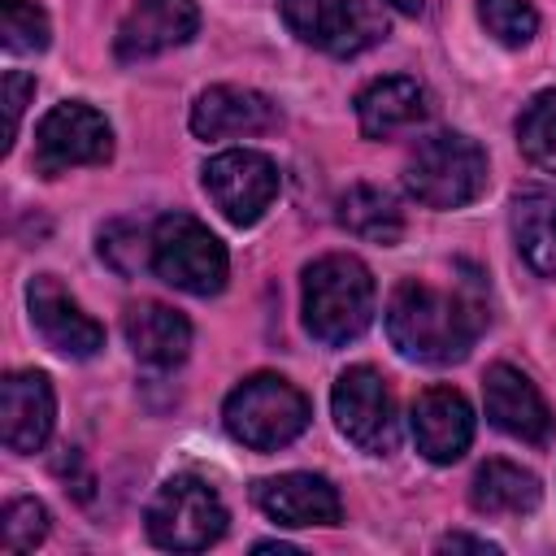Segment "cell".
<instances>
[{
  "label": "cell",
  "instance_id": "obj_5",
  "mask_svg": "<svg viewBox=\"0 0 556 556\" xmlns=\"http://www.w3.org/2000/svg\"><path fill=\"white\" fill-rule=\"evenodd\" d=\"M152 269L187 295H217L230 274L222 239L191 213H165L152 226Z\"/></svg>",
  "mask_w": 556,
  "mask_h": 556
},
{
  "label": "cell",
  "instance_id": "obj_20",
  "mask_svg": "<svg viewBox=\"0 0 556 556\" xmlns=\"http://www.w3.org/2000/svg\"><path fill=\"white\" fill-rule=\"evenodd\" d=\"M539 478L513 460H486L469 482V504L486 517H521L539 508Z\"/></svg>",
  "mask_w": 556,
  "mask_h": 556
},
{
  "label": "cell",
  "instance_id": "obj_14",
  "mask_svg": "<svg viewBox=\"0 0 556 556\" xmlns=\"http://www.w3.org/2000/svg\"><path fill=\"white\" fill-rule=\"evenodd\" d=\"M482 404L491 426H500L504 434L521 439V443H547L552 439V408L543 404L539 387L513 369V365H491L482 378Z\"/></svg>",
  "mask_w": 556,
  "mask_h": 556
},
{
  "label": "cell",
  "instance_id": "obj_22",
  "mask_svg": "<svg viewBox=\"0 0 556 556\" xmlns=\"http://www.w3.org/2000/svg\"><path fill=\"white\" fill-rule=\"evenodd\" d=\"M339 226L365 243H400L404 235V217L395 208V200L382 191V187H369V182H356L339 195Z\"/></svg>",
  "mask_w": 556,
  "mask_h": 556
},
{
  "label": "cell",
  "instance_id": "obj_9",
  "mask_svg": "<svg viewBox=\"0 0 556 556\" xmlns=\"http://www.w3.org/2000/svg\"><path fill=\"white\" fill-rule=\"evenodd\" d=\"M204 191L230 226H252L278 195V169L265 152L230 148L204 165Z\"/></svg>",
  "mask_w": 556,
  "mask_h": 556
},
{
  "label": "cell",
  "instance_id": "obj_13",
  "mask_svg": "<svg viewBox=\"0 0 556 556\" xmlns=\"http://www.w3.org/2000/svg\"><path fill=\"white\" fill-rule=\"evenodd\" d=\"M413 443L426 460L434 465H452L465 456V447L473 443V408L460 391L452 387H426L413 400Z\"/></svg>",
  "mask_w": 556,
  "mask_h": 556
},
{
  "label": "cell",
  "instance_id": "obj_28",
  "mask_svg": "<svg viewBox=\"0 0 556 556\" xmlns=\"http://www.w3.org/2000/svg\"><path fill=\"white\" fill-rule=\"evenodd\" d=\"M35 96V78L30 74H22V70H9L4 74V152L13 148V139H17V126H22V109H26V100Z\"/></svg>",
  "mask_w": 556,
  "mask_h": 556
},
{
  "label": "cell",
  "instance_id": "obj_16",
  "mask_svg": "<svg viewBox=\"0 0 556 556\" xmlns=\"http://www.w3.org/2000/svg\"><path fill=\"white\" fill-rule=\"evenodd\" d=\"M200 26L195 0H135L126 22L117 26V56L148 61L169 48H182Z\"/></svg>",
  "mask_w": 556,
  "mask_h": 556
},
{
  "label": "cell",
  "instance_id": "obj_8",
  "mask_svg": "<svg viewBox=\"0 0 556 556\" xmlns=\"http://www.w3.org/2000/svg\"><path fill=\"white\" fill-rule=\"evenodd\" d=\"M330 408H334V426L343 430L348 443H356L369 456L395 452V439H400L395 400L378 369H369V365L343 369L330 391Z\"/></svg>",
  "mask_w": 556,
  "mask_h": 556
},
{
  "label": "cell",
  "instance_id": "obj_10",
  "mask_svg": "<svg viewBox=\"0 0 556 556\" xmlns=\"http://www.w3.org/2000/svg\"><path fill=\"white\" fill-rule=\"evenodd\" d=\"M282 22L295 39L334 56H356L387 35V22L361 0H282Z\"/></svg>",
  "mask_w": 556,
  "mask_h": 556
},
{
  "label": "cell",
  "instance_id": "obj_2",
  "mask_svg": "<svg viewBox=\"0 0 556 556\" xmlns=\"http://www.w3.org/2000/svg\"><path fill=\"white\" fill-rule=\"evenodd\" d=\"M374 274L348 252L317 256L304 269V330L326 343H352L374 321Z\"/></svg>",
  "mask_w": 556,
  "mask_h": 556
},
{
  "label": "cell",
  "instance_id": "obj_1",
  "mask_svg": "<svg viewBox=\"0 0 556 556\" xmlns=\"http://www.w3.org/2000/svg\"><path fill=\"white\" fill-rule=\"evenodd\" d=\"M486 291L478 274L456 282V291L404 278L387 300V334L400 356L421 365H452L465 361L473 339L486 326Z\"/></svg>",
  "mask_w": 556,
  "mask_h": 556
},
{
  "label": "cell",
  "instance_id": "obj_24",
  "mask_svg": "<svg viewBox=\"0 0 556 556\" xmlns=\"http://www.w3.org/2000/svg\"><path fill=\"white\" fill-rule=\"evenodd\" d=\"M48 35V13L35 0H0V39L9 52H43Z\"/></svg>",
  "mask_w": 556,
  "mask_h": 556
},
{
  "label": "cell",
  "instance_id": "obj_6",
  "mask_svg": "<svg viewBox=\"0 0 556 556\" xmlns=\"http://www.w3.org/2000/svg\"><path fill=\"white\" fill-rule=\"evenodd\" d=\"M226 534V504L222 495L195 478L174 473L148 504V539L165 552H204Z\"/></svg>",
  "mask_w": 556,
  "mask_h": 556
},
{
  "label": "cell",
  "instance_id": "obj_15",
  "mask_svg": "<svg viewBox=\"0 0 556 556\" xmlns=\"http://www.w3.org/2000/svg\"><path fill=\"white\" fill-rule=\"evenodd\" d=\"M256 508L278 521V526H339L343 504L339 491L321 478V473H278V478H261L252 486Z\"/></svg>",
  "mask_w": 556,
  "mask_h": 556
},
{
  "label": "cell",
  "instance_id": "obj_30",
  "mask_svg": "<svg viewBox=\"0 0 556 556\" xmlns=\"http://www.w3.org/2000/svg\"><path fill=\"white\" fill-rule=\"evenodd\" d=\"M387 4H391L395 13H408V17H413V13H421V0H387Z\"/></svg>",
  "mask_w": 556,
  "mask_h": 556
},
{
  "label": "cell",
  "instance_id": "obj_3",
  "mask_svg": "<svg viewBox=\"0 0 556 556\" xmlns=\"http://www.w3.org/2000/svg\"><path fill=\"white\" fill-rule=\"evenodd\" d=\"M404 191L426 208L473 204L486 191V152L460 130L430 135L404 165Z\"/></svg>",
  "mask_w": 556,
  "mask_h": 556
},
{
  "label": "cell",
  "instance_id": "obj_26",
  "mask_svg": "<svg viewBox=\"0 0 556 556\" xmlns=\"http://www.w3.org/2000/svg\"><path fill=\"white\" fill-rule=\"evenodd\" d=\"M48 539V508L30 495L9 500L0 517V547L4 552H35Z\"/></svg>",
  "mask_w": 556,
  "mask_h": 556
},
{
  "label": "cell",
  "instance_id": "obj_19",
  "mask_svg": "<svg viewBox=\"0 0 556 556\" xmlns=\"http://www.w3.org/2000/svg\"><path fill=\"white\" fill-rule=\"evenodd\" d=\"M122 330H126V343L130 352L143 361V365H156V369H169L187 356L191 348V321L169 308V304H156V300H139L126 308L122 317Z\"/></svg>",
  "mask_w": 556,
  "mask_h": 556
},
{
  "label": "cell",
  "instance_id": "obj_12",
  "mask_svg": "<svg viewBox=\"0 0 556 556\" xmlns=\"http://www.w3.org/2000/svg\"><path fill=\"white\" fill-rule=\"evenodd\" d=\"M56 421V395L48 374L13 369L0 382V439L9 452H39Z\"/></svg>",
  "mask_w": 556,
  "mask_h": 556
},
{
  "label": "cell",
  "instance_id": "obj_7",
  "mask_svg": "<svg viewBox=\"0 0 556 556\" xmlns=\"http://www.w3.org/2000/svg\"><path fill=\"white\" fill-rule=\"evenodd\" d=\"M113 152V126L104 122L100 109L83 100H65L43 113L35 126V169L43 178H56L78 165H100Z\"/></svg>",
  "mask_w": 556,
  "mask_h": 556
},
{
  "label": "cell",
  "instance_id": "obj_25",
  "mask_svg": "<svg viewBox=\"0 0 556 556\" xmlns=\"http://www.w3.org/2000/svg\"><path fill=\"white\" fill-rule=\"evenodd\" d=\"M478 17L486 35L504 48H521L539 30V13L530 9V0H478Z\"/></svg>",
  "mask_w": 556,
  "mask_h": 556
},
{
  "label": "cell",
  "instance_id": "obj_17",
  "mask_svg": "<svg viewBox=\"0 0 556 556\" xmlns=\"http://www.w3.org/2000/svg\"><path fill=\"white\" fill-rule=\"evenodd\" d=\"M278 126V104L252 87H208L191 104V130L200 139L261 135Z\"/></svg>",
  "mask_w": 556,
  "mask_h": 556
},
{
  "label": "cell",
  "instance_id": "obj_4",
  "mask_svg": "<svg viewBox=\"0 0 556 556\" xmlns=\"http://www.w3.org/2000/svg\"><path fill=\"white\" fill-rule=\"evenodd\" d=\"M222 421L230 439H239L252 452H278L308 426V400L300 387H291L278 374H252L243 378L222 408Z\"/></svg>",
  "mask_w": 556,
  "mask_h": 556
},
{
  "label": "cell",
  "instance_id": "obj_11",
  "mask_svg": "<svg viewBox=\"0 0 556 556\" xmlns=\"http://www.w3.org/2000/svg\"><path fill=\"white\" fill-rule=\"evenodd\" d=\"M26 304H30V326L52 352L87 361L104 348V326L83 313V304L56 282V274H35L26 287Z\"/></svg>",
  "mask_w": 556,
  "mask_h": 556
},
{
  "label": "cell",
  "instance_id": "obj_29",
  "mask_svg": "<svg viewBox=\"0 0 556 556\" xmlns=\"http://www.w3.org/2000/svg\"><path fill=\"white\" fill-rule=\"evenodd\" d=\"M460 547H469V552H495V543L469 539V534H443V539H439V552H460Z\"/></svg>",
  "mask_w": 556,
  "mask_h": 556
},
{
  "label": "cell",
  "instance_id": "obj_27",
  "mask_svg": "<svg viewBox=\"0 0 556 556\" xmlns=\"http://www.w3.org/2000/svg\"><path fill=\"white\" fill-rule=\"evenodd\" d=\"M100 256L117 274H139L143 265H152V235H143L130 222H113L100 230Z\"/></svg>",
  "mask_w": 556,
  "mask_h": 556
},
{
  "label": "cell",
  "instance_id": "obj_21",
  "mask_svg": "<svg viewBox=\"0 0 556 556\" xmlns=\"http://www.w3.org/2000/svg\"><path fill=\"white\" fill-rule=\"evenodd\" d=\"M513 239L534 274L556 278V191L534 187L513 200Z\"/></svg>",
  "mask_w": 556,
  "mask_h": 556
},
{
  "label": "cell",
  "instance_id": "obj_23",
  "mask_svg": "<svg viewBox=\"0 0 556 556\" xmlns=\"http://www.w3.org/2000/svg\"><path fill=\"white\" fill-rule=\"evenodd\" d=\"M517 143H521V152L543 174H556V87L552 91H539L521 109V117H517Z\"/></svg>",
  "mask_w": 556,
  "mask_h": 556
},
{
  "label": "cell",
  "instance_id": "obj_18",
  "mask_svg": "<svg viewBox=\"0 0 556 556\" xmlns=\"http://www.w3.org/2000/svg\"><path fill=\"white\" fill-rule=\"evenodd\" d=\"M430 113L426 104V87L408 74H391V78H374L361 96H356V122L365 139H391L395 130L417 126Z\"/></svg>",
  "mask_w": 556,
  "mask_h": 556
}]
</instances>
